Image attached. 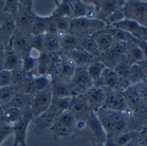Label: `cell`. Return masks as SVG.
Returning <instances> with one entry per match:
<instances>
[{"instance_id":"cell-12","label":"cell","mask_w":147,"mask_h":146,"mask_svg":"<svg viewBox=\"0 0 147 146\" xmlns=\"http://www.w3.org/2000/svg\"><path fill=\"white\" fill-rule=\"evenodd\" d=\"M36 16V14L33 11L32 8H28L19 5L18 12L14 17L16 23V29L30 34V30Z\"/></svg>"},{"instance_id":"cell-58","label":"cell","mask_w":147,"mask_h":146,"mask_svg":"<svg viewBox=\"0 0 147 146\" xmlns=\"http://www.w3.org/2000/svg\"><path fill=\"white\" fill-rule=\"evenodd\" d=\"M1 47H5V46L1 43V42H0V48H1Z\"/></svg>"},{"instance_id":"cell-59","label":"cell","mask_w":147,"mask_h":146,"mask_svg":"<svg viewBox=\"0 0 147 146\" xmlns=\"http://www.w3.org/2000/svg\"><path fill=\"white\" fill-rule=\"evenodd\" d=\"M122 1H124V2H125V1H126V0H122Z\"/></svg>"},{"instance_id":"cell-23","label":"cell","mask_w":147,"mask_h":146,"mask_svg":"<svg viewBox=\"0 0 147 146\" xmlns=\"http://www.w3.org/2000/svg\"><path fill=\"white\" fill-rule=\"evenodd\" d=\"M61 53V52H60ZM62 55V64L61 67V71L59 73V75L55 78H58L61 81L70 82L75 71L76 68V65L67 54L61 53Z\"/></svg>"},{"instance_id":"cell-21","label":"cell","mask_w":147,"mask_h":146,"mask_svg":"<svg viewBox=\"0 0 147 146\" xmlns=\"http://www.w3.org/2000/svg\"><path fill=\"white\" fill-rule=\"evenodd\" d=\"M50 90L54 98H68L73 97V91L70 82L54 78L50 85Z\"/></svg>"},{"instance_id":"cell-13","label":"cell","mask_w":147,"mask_h":146,"mask_svg":"<svg viewBox=\"0 0 147 146\" xmlns=\"http://www.w3.org/2000/svg\"><path fill=\"white\" fill-rule=\"evenodd\" d=\"M105 90H106V98L102 107L113 111H119V112L131 111L128 108V106L122 94V92L114 91L107 88H105Z\"/></svg>"},{"instance_id":"cell-52","label":"cell","mask_w":147,"mask_h":146,"mask_svg":"<svg viewBox=\"0 0 147 146\" xmlns=\"http://www.w3.org/2000/svg\"><path fill=\"white\" fill-rule=\"evenodd\" d=\"M82 1L87 3V4H90V5H94L97 7L98 4H99V1L100 0H82Z\"/></svg>"},{"instance_id":"cell-50","label":"cell","mask_w":147,"mask_h":146,"mask_svg":"<svg viewBox=\"0 0 147 146\" xmlns=\"http://www.w3.org/2000/svg\"><path fill=\"white\" fill-rule=\"evenodd\" d=\"M0 124H8L5 117L4 108L1 106H0Z\"/></svg>"},{"instance_id":"cell-46","label":"cell","mask_w":147,"mask_h":146,"mask_svg":"<svg viewBox=\"0 0 147 146\" xmlns=\"http://www.w3.org/2000/svg\"><path fill=\"white\" fill-rule=\"evenodd\" d=\"M131 41L138 46V48H140V50L142 51V53L144 54V57L147 58V41L137 39L135 37H133V39Z\"/></svg>"},{"instance_id":"cell-3","label":"cell","mask_w":147,"mask_h":146,"mask_svg":"<svg viewBox=\"0 0 147 146\" xmlns=\"http://www.w3.org/2000/svg\"><path fill=\"white\" fill-rule=\"evenodd\" d=\"M49 130L52 131L55 140L73 137L77 133V119L67 109L55 119Z\"/></svg>"},{"instance_id":"cell-1","label":"cell","mask_w":147,"mask_h":146,"mask_svg":"<svg viewBox=\"0 0 147 146\" xmlns=\"http://www.w3.org/2000/svg\"><path fill=\"white\" fill-rule=\"evenodd\" d=\"M131 113V112H119L105 107H101L96 112V115L106 131L107 138L125 131L128 117Z\"/></svg>"},{"instance_id":"cell-22","label":"cell","mask_w":147,"mask_h":146,"mask_svg":"<svg viewBox=\"0 0 147 146\" xmlns=\"http://www.w3.org/2000/svg\"><path fill=\"white\" fill-rule=\"evenodd\" d=\"M92 37L95 41V42L99 48V50L100 52V54L108 51L111 48V47L113 46V44L115 42L114 38L107 30L106 27L103 30L92 35Z\"/></svg>"},{"instance_id":"cell-14","label":"cell","mask_w":147,"mask_h":146,"mask_svg":"<svg viewBox=\"0 0 147 146\" xmlns=\"http://www.w3.org/2000/svg\"><path fill=\"white\" fill-rule=\"evenodd\" d=\"M69 2L71 5V18H97V7L95 5L87 4L82 0H69Z\"/></svg>"},{"instance_id":"cell-38","label":"cell","mask_w":147,"mask_h":146,"mask_svg":"<svg viewBox=\"0 0 147 146\" xmlns=\"http://www.w3.org/2000/svg\"><path fill=\"white\" fill-rule=\"evenodd\" d=\"M49 17H40V16H36L35 20L33 22L31 30H30V34L32 36L36 35H40V34H44L47 23H48Z\"/></svg>"},{"instance_id":"cell-30","label":"cell","mask_w":147,"mask_h":146,"mask_svg":"<svg viewBox=\"0 0 147 146\" xmlns=\"http://www.w3.org/2000/svg\"><path fill=\"white\" fill-rule=\"evenodd\" d=\"M122 94L130 110H131L132 107H139L142 104H144L136 88L128 87L122 92Z\"/></svg>"},{"instance_id":"cell-16","label":"cell","mask_w":147,"mask_h":146,"mask_svg":"<svg viewBox=\"0 0 147 146\" xmlns=\"http://www.w3.org/2000/svg\"><path fill=\"white\" fill-rule=\"evenodd\" d=\"M68 110L71 111L74 113V115L76 116L77 122H86L88 116L91 112H93L90 110L82 94L72 97Z\"/></svg>"},{"instance_id":"cell-24","label":"cell","mask_w":147,"mask_h":146,"mask_svg":"<svg viewBox=\"0 0 147 146\" xmlns=\"http://www.w3.org/2000/svg\"><path fill=\"white\" fill-rule=\"evenodd\" d=\"M21 66H22V58L18 54H16L10 47L5 48V58H4L2 68L12 72L17 69H20Z\"/></svg>"},{"instance_id":"cell-55","label":"cell","mask_w":147,"mask_h":146,"mask_svg":"<svg viewBox=\"0 0 147 146\" xmlns=\"http://www.w3.org/2000/svg\"><path fill=\"white\" fill-rule=\"evenodd\" d=\"M3 13H0V24H1V23H2V20H3Z\"/></svg>"},{"instance_id":"cell-48","label":"cell","mask_w":147,"mask_h":146,"mask_svg":"<svg viewBox=\"0 0 147 146\" xmlns=\"http://www.w3.org/2000/svg\"><path fill=\"white\" fill-rule=\"evenodd\" d=\"M18 2H19V5H21L23 6L33 9V0H18ZM55 3L56 5L59 2L57 1V0H55Z\"/></svg>"},{"instance_id":"cell-25","label":"cell","mask_w":147,"mask_h":146,"mask_svg":"<svg viewBox=\"0 0 147 146\" xmlns=\"http://www.w3.org/2000/svg\"><path fill=\"white\" fill-rule=\"evenodd\" d=\"M33 95L24 94L21 91H18L16 95L13 97V99L5 106L3 107H8V106H13L21 109L22 111L30 109V104L32 101Z\"/></svg>"},{"instance_id":"cell-6","label":"cell","mask_w":147,"mask_h":146,"mask_svg":"<svg viewBox=\"0 0 147 146\" xmlns=\"http://www.w3.org/2000/svg\"><path fill=\"white\" fill-rule=\"evenodd\" d=\"M122 10L125 18L135 21L139 24L147 27L144 1L143 0H126L122 6Z\"/></svg>"},{"instance_id":"cell-37","label":"cell","mask_w":147,"mask_h":146,"mask_svg":"<svg viewBox=\"0 0 147 146\" xmlns=\"http://www.w3.org/2000/svg\"><path fill=\"white\" fill-rule=\"evenodd\" d=\"M130 66L131 64H129V61L127 59H122V60H119L113 66V69L121 79H123L125 81H128Z\"/></svg>"},{"instance_id":"cell-41","label":"cell","mask_w":147,"mask_h":146,"mask_svg":"<svg viewBox=\"0 0 147 146\" xmlns=\"http://www.w3.org/2000/svg\"><path fill=\"white\" fill-rule=\"evenodd\" d=\"M27 77H28V75L26 74V73H24L21 68L17 69L15 71H12V82H11V85L15 86L19 90L20 86L26 80Z\"/></svg>"},{"instance_id":"cell-51","label":"cell","mask_w":147,"mask_h":146,"mask_svg":"<svg viewBox=\"0 0 147 146\" xmlns=\"http://www.w3.org/2000/svg\"><path fill=\"white\" fill-rule=\"evenodd\" d=\"M121 146H138V140H137L136 137H135V138H133L132 140H131L130 142H128V143H126L125 144L121 145Z\"/></svg>"},{"instance_id":"cell-36","label":"cell","mask_w":147,"mask_h":146,"mask_svg":"<svg viewBox=\"0 0 147 146\" xmlns=\"http://www.w3.org/2000/svg\"><path fill=\"white\" fill-rule=\"evenodd\" d=\"M125 53L128 54L129 59L134 61L135 62L144 59V54L138 46L133 42L132 41L125 42Z\"/></svg>"},{"instance_id":"cell-32","label":"cell","mask_w":147,"mask_h":146,"mask_svg":"<svg viewBox=\"0 0 147 146\" xmlns=\"http://www.w3.org/2000/svg\"><path fill=\"white\" fill-rule=\"evenodd\" d=\"M106 67H107L106 64L100 60H94L92 63H90L88 66L87 70L90 78L94 81V85L100 80L102 73Z\"/></svg>"},{"instance_id":"cell-53","label":"cell","mask_w":147,"mask_h":146,"mask_svg":"<svg viewBox=\"0 0 147 146\" xmlns=\"http://www.w3.org/2000/svg\"><path fill=\"white\" fill-rule=\"evenodd\" d=\"M4 6H5V0H0V13H3Z\"/></svg>"},{"instance_id":"cell-28","label":"cell","mask_w":147,"mask_h":146,"mask_svg":"<svg viewBox=\"0 0 147 146\" xmlns=\"http://www.w3.org/2000/svg\"><path fill=\"white\" fill-rule=\"evenodd\" d=\"M60 47H61V53L66 54L69 51L75 49L79 47V39L78 36L67 33L61 37H60Z\"/></svg>"},{"instance_id":"cell-18","label":"cell","mask_w":147,"mask_h":146,"mask_svg":"<svg viewBox=\"0 0 147 146\" xmlns=\"http://www.w3.org/2000/svg\"><path fill=\"white\" fill-rule=\"evenodd\" d=\"M124 3L122 0H100L97 5V18L105 23L107 17L123 6Z\"/></svg>"},{"instance_id":"cell-11","label":"cell","mask_w":147,"mask_h":146,"mask_svg":"<svg viewBox=\"0 0 147 146\" xmlns=\"http://www.w3.org/2000/svg\"><path fill=\"white\" fill-rule=\"evenodd\" d=\"M52 99L50 87L34 94L30 104V111L33 117L36 118L44 112L50 106Z\"/></svg>"},{"instance_id":"cell-34","label":"cell","mask_w":147,"mask_h":146,"mask_svg":"<svg viewBox=\"0 0 147 146\" xmlns=\"http://www.w3.org/2000/svg\"><path fill=\"white\" fill-rule=\"evenodd\" d=\"M3 107V106H2ZM5 117L6 119V122L8 124L11 125L19 121L23 116V111L19 108L13 107V106H8V107H3Z\"/></svg>"},{"instance_id":"cell-8","label":"cell","mask_w":147,"mask_h":146,"mask_svg":"<svg viewBox=\"0 0 147 146\" xmlns=\"http://www.w3.org/2000/svg\"><path fill=\"white\" fill-rule=\"evenodd\" d=\"M33 118L34 117L31 113L30 109H27L23 111V116L21 119L12 124V135H14L13 146H27V131Z\"/></svg>"},{"instance_id":"cell-39","label":"cell","mask_w":147,"mask_h":146,"mask_svg":"<svg viewBox=\"0 0 147 146\" xmlns=\"http://www.w3.org/2000/svg\"><path fill=\"white\" fill-rule=\"evenodd\" d=\"M55 19L56 30H57V36L59 37H61L65 34L68 33L71 18L70 17H55Z\"/></svg>"},{"instance_id":"cell-17","label":"cell","mask_w":147,"mask_h":146,"mask_svg":"<svg viewBox=\"0 0 147 146\" xmlns=\"http://www.w3.org/2000/svg\"><path fill=\"white\" fill-rule=\"evenodd\" d=\"M112 26L122 30L129 34H131L133 37L137 38V39H140L143 40L146 31H147V27H144L141 24H139L138 23L132 21V20H129L126 18H124L113 24H112Z\"/></svg>"},{"instance_id":"cell-31","label":"cell","mask_w":147,"mask_h":146,"mask_svg":"<svg viewBox=\"0 0 147 146\" xmlns=\"http://www.w3.org/2000/svg\"><path fill=\"white\" fill-rule=\"evenodd\" d=\"M43 52L60 53V37L55 34H44Z\"/></svg>"},{"instance_id":"cell-35","label":"cell","mask_w":147,"mask_h":146,"mask_svg":"<svg viewBox=\"0 0 147 146\" xmlns=\"http://www.w3.org/2000/svg\"><path fill=\"white\" fill-rule=\"evenodd\" d=\"M54 17H70L71 18V5L69 0H62L56 4V7L51 14Z\"/></svg>"},{"instance_id":"cell-26","label":"cell","mask_w":147,"mask_h":146,"mask_svg":"<svg viewBox=\"0 0 147 146\" xmlns=\"http://www.w3.org/2000/svg\"><path fill=\"white\" fill-rule=\"evenodd\" d=\"M79 39V48H82L91 55H93L95 58H99L100 55V52L99 50V48L92 37V36H78Z\"/></svg>"},{"instance_id":"cell-43","label":"cell","mask_w":147,"mask_h":146,"mask_svg":"<svg viewBox=\"0 0 147 146\" xmlns=\"http://www.w3.org/2000/svg\"><path fill=\"white\" fill-rule=\"evenodd\" d=\"M13 134L12 125L10 124H0V145L3 142Z\"/></svg>"},{"instance_id":"cell-54","label":"cell","mask_w":147,"mask_h":146,"mask_svg":"<svg viewBox=\"0 0 147 146\" xmlns=\"http://www.w3.org/2000/svg\"><path fill=\"white\" fill-rule=\"evenodd\" d=\"M144 8H145V17L147 19V1H144Z\"/></svg>"},{"instance_id":"cell-19","label":"cell","mask_w":147,"mask_h":146,"mask_svg":"<svg viewBox=\"0 0 147 146\" xmlns=\"http://www.w3.org/2000/svg\"><path fill=\"white\" fill-rule=\"evenodd\" d=\"M3 20L0 24V42L6 48L16 30V23L14 17L3 14Z\"/></svg>"},{"instance_id":"cell-56","label":"cell","mask_w":147,"mask_h":146,"mask_svg":"<svg viewBox=\"0 0 147 146\" xmlns=\"http://www.w3.org/2000/svg\"><path fill=\"white\" fill-rule=\"evenodd\" d=\"M143 40L147 41V31H146V34H145V36H144V39H143Z\"/></svg>"},{"instance_id":"cell-29","label":"cell","mask_w":147,"mask_h":146,"mask_svg":"<svg viewBox=\"0 0 147 146\" xmlns=\"http://www.w3.org/2000/svg\"><path fill=\"white\" fill-rule=\"evenodd\" d=\"M135 137H137V132L132 131H125L113 137L107 138L104 146H121L130 142Z\"/></svg>"},{"instance_id":"cell-7","label":"cell","mask_w":147,"mask_h":146,"mask_svg":"<svg viewBox=\"0 0 147 146\" xmlns=\"http://www.w3.org/2000/svg\"><path fill=\"white\" fill-rule=\"evenodd\" d=\"M70 86L73 91V96L82 94L94 86V81L88 73L87 67H76L75 74L70 81Z\"/></svg>"},{"instance_id":"cell-15","label":"cell","mask_w":147,"mask_h":146,"mask_svg":"<svg viewBox=\"0 0 147 146\" xmlns=\"http://www.w3.org/2000/svg\"><path fill=\"white\" fill-rule=\"evenodd\" d=\"M91 111L96 112L104 105L106 98V90L101 87H95L89 88L82 94Z\"/></svg>"},{"instance_id":"cell-4","label":"cell","mask_w":147,"mask_h":146,"mask_svg":"<svg viewBox=\"0 0 147 146\" xmlns=\"http://www.w3.org/2000/svg\"><path fill=\"white\" fill-rule=\"evenodd\" d=\"M106 24L98 18L90 19L88 17L71 18L68 33L76 36H92L94 33L103 30Z\"/></svg>"},{"instance_id":"cell-45","label":"cell","mask_w":147,"mask_h":146,"mask_svg":"<svg viewBox=\"0 0 147 146\" xmlns=\"http://www.w3.org/2000/svg\"><path fill=\"white\" fill-rule=\"evenodd\" d=\"M136 89L138 90V93L144 102V104L147 105V83L142 82L136 85Z\"/></svg>"},{"instance_id":"cell-9","label":"cell","mask_w":147,"mask_h":146,"mask_svg":"<svg viewBox=\"0 0 147 146\" xmlns=\"http://www.w3.org/2000/svg\"><path fill=\"white\" fill-rule=\"evenodd\" d=\"M94 86L119 92H123L128 87L125 85V81L121 79L112 67H108L105 68L100 80L94 84Z\"/></svg>"},{"instance_id":"cell-10","label":"cell","mask_w":147,"mask_h":146,"mask_svg":"<svg viewBox=\"0 0 147 146\" xmlns=\"http://www.w3.org/2000/svg\"><path fill=\"white\" fill-rule=\"evenodd\" d=\"M32 37L33 36L31 34L16 29L7 47H10L16 54L23 58L28 54L31 48Z\"/></svg>"},{"instance_id":"cell-20","label":"cell","mask_w":147,"mask_h":146,"mask_svg":"<svg viewBox=\"0 0 147 146\" xmlns=\"http://www.w3.org/2000/svg\"><path fill=\"white\" fill-rule=\"evenodd\" d=\"M67 54L74 62L76 65V67H88V66L92 63L94 60H96L95 57L86 52L81 48H76L69 51L68 53H66Z\"/></svg>"},{"instance_id":"cell-40","label":"cell","mask_w":147,"mask_h":146,"mask_svg":"<svg viewBox=\"0 0 147 146\" xmlns=\"http://www.w3.org/2000/svg\"><path fill=\"white\" fill-rule=\"evenodd\" d=\"M19 2L18 0H5V6L3 10V14L11 15L15 17L18 9Z\"/></svg>"},{"instance_id":"cell-57","label":"cell","mask_w":147,"mask_h":146,"mask_svg":"<svg viewBox=\"0 0 147 146\" xmlns=\"http://www.w3.org/2000/svg\"><path fill=\"white\" fill-rule=\"evenodd\" d=\"M91 146H104V145H96V144H92Z\"/></svg>"},{"instance_id":"cell-27","label":"cell","mask_w":147,"mask_h":146,"mask_svg":"<svg viewBox=\"0 0 147 146\" xmlns=\"http://www.w3.org/2000/svg\"><path fill=\"white\" fill-rule=\"evenodd\" d=\"M128 81L131 84H138L142 82L147 83V75L141 68V67L134 62L131 64L129 69V75H128Z\"/></svg>"},{"instance_id":"cell-49","label":"cell","mask_w":147,"mask_h":146,"mask_svg":"<svg viewBox=\"0 0 147 146\" xmlns=\"http://www.w3.org/2000/svg\"><path fill=\"white\" fill-rule=\"evenodd\" d=\"M136 63H138L141 67V68L144 70V72L145 73L146 75H147V58H144V59L137 61Z\"/></svg>"},{"instance_id":"cell-44","label":"cell","mask_w":147,"mask_h":146,"mask_svg":"<svg viewBox=\"0 0 147 146\" xmlns=\"http://www.w3.org/2000/svg\"><path fill=\"white\" fill-rule=\"evenodd\" d=\"M43 43H44V34L33 36L32 42H31L32 48H34L41 52H43Z\"/></svg>"},{"instance_id":"cell-47","label":"cell","mask_w":147,"mask_h":146,"mask_svg":"<svg viewBox=\"0 0 147 146\" xmlns=\"http://www.w3.org/2000/svg\"><path fill=\"white\" fill-rule=\"evenodd\" d=\"M138 144L139 146H147V128L144 129L138 135Z\"/></svg>"},{"instance_id":"cell-42","label":"cell","mask_w":147,"mask_h":146,"mask_svg":"<svg viewBox=\"0 0 147 146\" xmlns=\"http://www.w3.org/2000/svg\"><path fill=\"white\" fill-rule=\"evenodd\" d=\"M12 72L7 69H0V87L11 85Z\"/></svg>"},{"instance_id":"cell-2","label":"cell","mask_w":147,"mask_h":146,"mask_svg":"<svg viewBox=\"0 0 147 146\" xmlns=\"http://www.w3.org/2000/svg\"><path fill=\"white\" fill-rule=\"evenodd\" d=\"M72 97L68 98H54L50 106L41 115L33 118L34 121V132L39 134L41 131L50 128L55 119L63 112L68 109Z\"/></svg>"},{"instance_id":"cell-5","label":"cell","mask_w":147,"mask_h":146,"mask_svg":"<svg viewBox=\"0 0 147 146\" xmlns=\"http://www.w3.org/2000/svg\"><path fill=\"white\" fill-rule=\"evenodd\" d=\"M86 134L90 137L92 144L96 145H105L107 136L106 131L101 124L100 119L98 118L96 112H91L86 119Z\"/></svg>"},{"instance_id":"cell-33","label":"cell","mask_w":147,"mask_h":146,"mask_svg":"<svg viewBox=\"0 0 147 146\" xmlns=\"http://www.w3.org/2000/svg\"><path fill=\"white\" fill-rule=\"evenodd\" d=\"M18 91V88L13 85L0 87V106H4L8 104Z\"/></svg>"}]
</instances>
